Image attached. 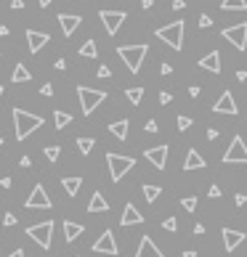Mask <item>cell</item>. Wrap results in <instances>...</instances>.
Segmentation results:
<instances>
[{"label": "cell", "mask_w": 247, "mask_h": 257, "mask_svg": "<svg viewBox=\"0 0 247 257\" xmlns=\"http://www.w3.org/2000/svg\"><path fill=\"white\" fill-rule=\"evenodd\" d=\"M46 125L40 114H32V111H24V109H14V127H16V141H27L35 130Z\"/></svg>", "instance_id": "1"}, {"label": "cell", "mask_w": 247, "mask_h": 257, "mask_svg": "<svg viewBox=\"0 0 247 257\" xmlns=\"http://www.w3.org/2000/svg\"><path fill=\"white\" fill-rule=\"evenodd\" d=\"M117 53H120V59L125 61L128 69H131L133 75H138L144 59H147V53H149V45H144V43H138V45H122V48H117Z\"/></svg>", "instance_id": "2"}, {"label": "cell", "mask_w": 247, "mask_h": 257, "mask_svg": "<svg viewBox=\"0 0 247 257\" xmlns=\"http://www.w3.org/2000/svg\"><path fill=\"white\" fill-rule=\"evenodd\" d=\"M106 165H109V175H112V181L120 183L122 178H125L128 172L133 170V167H136V159H133V156H122V154L109 151V154H106Z\"/></svg>", "instance_id": "3"}, {"label": "cell", "mask_w": 247, "mask_h": 257, "mask_svg": "<svg viewBox=\"0 0 247 257\" xmlns=\"http://www.w3.org/2000/svg\"><path fill=\"white\" fill-rule=\"evenodd\" d=\"M77 96H80L82 114H93V111L106 101V91H93V88H85V85L77 88Z\"/></svg>", "instance_id": "4"}, {"label": "cell", "mask_w": 247, "mask_h": 257, "mask_svg": "<svg viewBox=\"0 0 247 257\" xmlns=\"http://www.w3.org/2000/svg\"><path fill=\"white\" fill-rule=\"evenodd\" d=\"M183 30H186L183 21H173V24H167V27H160V30H157V37L165 40L173 51H181L183 48Z\"/></svg>", "instance_id": "5"}, {"label": "cell", "mask_w": 247, "mask_h": 257, "mask_svg": "<svg viewBox=\"0 0 247 257\" xmlns=\"http://www.w3.org/2000/svg\"><path fill=\"white\" fill-rule=\"evenodd\" d=\"M27 236L35 239L37 247L50 249V239H53V220H46V223H37V226H30V228H27Z\"/></svg>", "instance_id": "6"}, {"label": "cell", "mask_w": 247, "mask_h": 257, "mask_svg": "<svg viewBox=\"0 0 247 257\" xmlns=\"http://www.w3.org/2000/svg\"><path fill=\"white\" fill-rule=\"evenodd\" d=\"M223 162H226V165H247V146H245L242 136L231 138L226 154H223Z\"/></svg>", "instance_id": "7"}, {"label": "cell", "mask_w": 247, "mask_h": 257, "mask_svg": "<svg viewBox=\"0 0 247 257\" xmlns=\"http://www.w3.org/2000/svg\"><path fill=\"white\" fill-rule=\"evenodd\" d=\"M221 35L226 37V40L231 43L237 51H245V48H247V21H242V24H234V27H226Z\"/></svg>", "instance_id": "8"}, {"label": "cell", "mask_w": 247, "mask_h": 257, "mask_svg": "<svg viewBox=\"0 0 247 257\" xmlns=\"http://www.w3.org/2000/svg\"><path fill=\"white\" fill-rule=\"evenodd\" d=\"M101 24L106 27V32H109L112 37L117 35V32H120V27L125 24V19H128V14L125 11H101Z\"/></svg>", "instance_id": "9"}, {"label": "cell", "mask_w": 247, "mask_h": 257, "mask_svg": "<svg viewBox=\"0 0 247 257\" xmlns=\"http://www.w3.org/2000/svg\"><path fill=\"white\" fill-rule=\"evenodd\" d=\"M50 204H53V202H50V197L46 194V188H43L40 183L32 188V194L27 197V202H24L27 210H50Z\"/></svg>", "instance_id": "10"}, {"label": "cell", "mask_w": 247, "mask_h": 257, "mask_svg": "<svg viewBox=\"0 0 247 257\" xmlns=\"http://www.w3.org/2000/svg\"><path fill=\"white\" fill-rule=\"evenodd\" d=\"M91 249H93L96 255H112V257L120 252V249H117V242H115V233H112V231H104V233H101L96 242H93Z\"/></svg>", "instance_id": "11"}, {"label": "cell", "mask_w": 247, "mask_h": 257, "mask_svg": "<svg viewBox=\"0 0 247 257\" xmlns=\"http://www.w3.org/2000/svg\"><path fill=\"white\" fill-rule=\"evenodd\" d=\"M50 43V35L48 32H40V30H27V45H30V53H40Z\"/></svg>", "instance_id": "12"}, {"label": "cell", "mask_w": 247, "mask_h": 257, "mask_svg": "<svg viewBox=\"0 0 247 257\" xmlns=\"http://www.w3.org/2000/svg\"><path fill=\"white\" fill-rule=\"evenodd\" d=\"M213 111H215V114H237V101H234L231 91H223L221 93V98L215 101Z\"/></svg>", "instance_id": "13"}, {"label": "cell", "mask_w": 247, "mask_h": 257, "mask_svg": "<svg viewBox=\"0 0 247 257\" xmlns=\"http://www.w3.org/2000/svg\"><path fill=\"white\" fill-rule=\"evenodd\" d=\"M59 24H61V32H64V37H72L77 30H80V24H82V19L77 14H61L59 16Z\"/></svg>", "instance_id": "14"}, {"label": "cell", "mask_w": 247, "mask_h": 257, "mask_svg": "<svg viewBox=\"0 0 247 257\" xmlns=\"http://www.w3.org/2000/svg\"><path fill=\"white\" fill-rule=\"evenodd\" d=\"M144 156H147V159L157 167V170H165V165H167V146L147 149V151H144Z\"/></svg>", "instance_id": "15"}, {"label": "cell", "mask_w": 247, "mask_h": 257, "mask_svg": "<svg viewBox=\"0 0 247 257\" xmlns=\"http://www.w3.org/2000/svg\"><path fill=\"white\" fill-rule=\"evenodd\" d=\"M223 247H226V252H234V249L239 247V244L245 242V233L242 231H231V228H223Z\"/></svg>", "instance_id": "16"}, {"label": "cell", "mask_w": 247, "mask_h": 257, "mask_svg": "<svg viewBox=\"0 0 247 257\" xmlns=\"http://www.w3.org/2000/svg\"><path fill=\"white\" fill-rule=\"evenodd\" d=\"M120 223H122V226H141V223H144V215L136 210V204H125Z\"/></svg>", "instance_id": "17"}, {"label": "cell", "mask_w": 247, "mask_h": 257, "mask_svg": "<svg viewBox=\"0 0 247 257\" xmlns=\"http://www.w3.org/2000/svg\"><path fill=\"white\" fill-rule=\"evenodd\" d=\"M136 257H165L160 252V247H157L154 242H151V236H144L141 239V244H138V252Z\"/></svg>", "instance_id": "18"}, {"label": "cell", "mask_w": 247, "mask_h": 257, "mask_svg": "<svg viewBox=\"0 0 247 257\" xmlns=\"http://www.w3.org/2000/svg\"><path fill=\"white\" fill-rule=\"evenodd\" d=\"M207 162L202 159V154L197 151V149H189V154H186V159H183V170H202Z\"/></svg>", "instance_id": "19"}, {"label": "cell", "mask_w": 247, "mask_h": 257, "mask_svg": "<svg viewBox=\"0 0 247 257\" xmlns=\"http://www.w3.org/2000/svg\"><path fill=\"white\" fill-rule=\"evenodd\" d=\"M199 66H202V69H207V72H213V75H218V72H221V53L213 51L210 56L199 59Z\"/></svg>", "instance_id": "20"}, {"label": "cell", "mask_w": 247, "mask_h": 257, "mask_svg": "<svg viewBox=\"0 0 247 257\" xmlns=\"http://www.w3.org/2000/svg\"><path fill=\"white\" fill-rule=\"evenodd\" d=\"M82 231H85V228H82L80 226V223H72V220H66L64 223V239H66V242H77V239H80L82 236Z\"/></svg>", "instance_id": "21"}, {"label": "cell", "mask_w": 247, "mask_h": 257, "mask_svg": "<svg viewBox=\"0 0 247 257\" xmlns=\"http://www.w3.org/2000/svg\"><path fill=\"white\" fill-rule=\"evenodd\" d=\"M109 210V202L104 199V194L101 191H93L91 202H88V212H106Z\"/></svg>", "instance_id": "22"}, {"label": "cell", "mask_w": 247, "mask_h": 257, "mask_svg": "<svg viewBox=\"0 0 247 257\" xmlns=\"http://www.w3.org/2000/svg\"><path fill=\"white\" fill-rule=\"evenodd\" d=\"M128 127H131V122H128V120H117V122H112V125H109V133L117 138V141H125V138H128Z\"/></svg>", "instance_id": "23"}, {"label": "cell", "mask_w": 247, "mask_h": 257, "mask_svg": "<svg viewBox=\"0 0 247 257\" xmlns=\"http://www.w3.org/2000/svg\"><path fill=\"white\" fill-rule=\"evenodd\" d=\"M61 186H64V191L69 194L72 199H75V197H77V191H80V186H82V178H80V175L64 178V181H61Z\"/></svg>", "instance_id": "24"}, {"label": "cell", "mask_w": 247, "mask_h": 257, "mask_svg": "<svg viewBox=\"0 0 247 257\" xmlns=\"http://www.w3.org/2000/svg\"><path fill=\"white\" fill-rule=\"evenodd\" d=\"M30 80H32L30 69H27L24 64H16L14 66V75H11V82H30Z\"/></svg>", "instance_id": "25"}, {"label": "cell", "mask_w": 247, "mask_h": 257, "mask_svg": "<svg viewBox=\"0 0 247 257\" xmlns=\"http://www.w3.org/2000/svg\"><path fill=\"white\" fill-rule=\"evenodd\" d=\"M69 122H72L69 111H53V127H56V130H64Z\"/></svg>", "instance_id": "26"}, {"label": "cell", "mask_w": 247, "mask_h": 257, "mask_svg": "<svg viewBox=\"0 0 247 257\" xmlns=\"http://www.w3.org/2000/svg\"><path fill=\"white\" fill-rule=\"evenodd\" d=\"M80 56H82V59H96V56H99V45H96V40H85V43H82Z\"/></svg>", "instance_id": "27"}, {"label": "cell", "mask_w": 247, "mask_h": 257, "mask_svg": "<svg viewBox=\"0 0 247 257\" xmlns=\"http://www.w3.org/2000/svg\"><path fill=\"white\" fill-rule=\"evenodd\" d=\"M125 96H128V101H131L133 106H138L144 101V88H128Z\"/></svg>", "instance_id": "28"}, {"label": "cell", "mask_w": 247, "mask_h": 257, "mask_svg": "<svg viewBox=\"0 0 247 257\" xmlns=\"http://www.w3.org/2000/svg\"><path fill=\"white\" fill-rule=\"evenodd\" d=\"M221 8L223 11H245L247 8V0H223Z\"/></svg>", "instance_id": "29"}, {"label": "cell", "mask_w": 247, "mask_h": 257, "mask_svg": "<svg viewBox=\"0 0 247 257\" xmlns=\"http://www.w3.org/2000/svg\"><path fill=\"white\" fill-rule=\"evenodd\" d=\"M160 194H162V188H160V186H144V199H147L149 204H154Z\"/></svg>", "instance_id": "30"}, {"label": "cell", "mask_w": 247, "mask_h": 257, "mask_svg": "<svg viewBox=\"0 0 247 257\" xmlns=\"http://www.w3.org/2000/svg\"><path fill=\"white\" fill-rule=\"evenodd\" d=\"M93 146H96V141L93 138H77V149H80V154H91L93 151Z\"/></svg>", "instance_id": "31"}, {"label": "cell", "mask_w": 247, "mask_h": 257, "mask_svg": "<svg viewBox=\"0 0 247 257\" xmlns=\"http://www.w3.org/2000/svg\"><path fill=\"white\" fill-rule=\"evenodd\" d=\"M181 207L186 212H194V210H197V197H183L181 199Z\"/></svg>", "instance_id": "32"}, {"label": "cell", "mask_w": 247, "mask_h": 257, "mask_svg": "<svg viewBox=\"0 0 247 257\" xmlns=\"http://www.w3.org/2000/svg\"><path fill=\"white\" fill-rule=\"evenodd\" d=\"M59 154H61V146H46V159L48 162H56Z\"/></svg>", "instance_id": "33"}, {"label": "cell", "mask_w": 247, "mask_h": 257, "mask_svg": "<svg viewBox=\"0 0 247 257\" xmlns=\"http://www.w3.org/2000/svg\"><path fill=\"white\" fill-rule=\"evenodd\" d=\"M192 125H194V122H192V117H183V114L178 117V130H181V133H183V130H189Z\"/></svg>", "instance_id": "34"}, {"label": "cell", "mask_w": 247, "mask_h": 257, "mask_svg": "<svg viewBox=\"0 0 247 257\" xmlns=\"http://www.w3.org/2000/svg\"><path fill=\"white\" fill-rule=\"evenodd\" d=\"M162 228L165 231H178V220L176 217H167V220H162Z\"/></svg>", "instance_id": "35"}, {"label": "cell", "mask_w": 247, "mask_h": 257, "mask_svg": "<svg viewBox=\"0 0 247 257\" xmlns=\"http://www.w3.org/2000/svg\"><path fill=\"white\" fill-rule=\"evenodd\" d=\"M96 75L101 77V80H106V77H112V69H109V66H106V64H101L99 69H96Z\"/></svg>", "instance_id": "36"}, {"label": "cell", "mask_w": 247, "mask_h": 257, "mask_svg": "<svg viewBox=\"0 0 247 257\" xmlns=\"http://www.w3.org/2000/svg\"><path fill=\"white\" fill-rule=\"evenodd\" d=\"M3 226H5V228L16 226V215H11V212H5V215H3Z\"/></svg>", "instance_id": "37"}, {"label": "cell", "mask_w": 247, "mask_h": 257, "mask_svg": "<svg viewBox=\"0 0 247 257\" xmlns=\"http://www.w3.org/2000/svg\"><path fill=\"white\" fill-rule=\"evenodd\" d=\"M40 93H43V96H46V98H50V96H53L56 91H53V85H50V82H46V85L40 88Z\"/></svg>", "instance_id": "38"}, {"label": "cell", "mask_w": 247, "mask_h": 257, "mask_svg": "<svg viewBox=\"0 0 247 257\" xmlns=\"http://www.w3.org/2000/svg\"><path fill=\"white\" fill-rule=\"evenodd\" d=\"M144 130H147V133H157V130H160V125H157V120H149Z\"/></svg>", "instance_id": "39"}, {"label": "cell", "mask_w": 247, "mask_h": 257, "mask_svg": "<svg viewBox=\"0 0 247 257\" xmlns=\"http://www.w3.org/2000/svg\"><path fill=\"white\" fill-rule=\"evenodd\" d=\"M210 24H213V19H210L207 14H202V16H199V27L205 30V27H210Z\"/></svg>", "instance_id": "40"}, {"label": "cell", "mask_w": 247, "mask_h": 257, "mask_svg": "<svg viewBox=\"0 0 247 257\" xmlns=\"http://www.w3.org/2000/svg\"><path fill=\"white\" fill-rule=\"evenodd\" d=\"M170 101H173V96H170L167 91H162V93H160V104H170Z\"/></svg>", "instance_id": "41"}, {"label": "cell", "mask_w": 247, "mask_h": 257, "mask_svg": "<svg viewBox=\"0 0 247 257\" xmlns=\"http://www.w3.org/2000/svg\"><path fill=\"white\" fill-rule=\"evenodd\" d=\"M215 138H218V130L215 127H207V141H215Z\"/></svg>", "instance_id": "42"}, {"label": "cell", "mask_w": 247, "mask_h": 257, "mask_svg": "<svg viewBox=\"0 0 247 257\" xmlns=\"http://www.w3.org/2000/svg\"><path fill=\"white\" fill-rule=\"evenodd\" d=\"M11 8H14V11H21V8H24V0H11Z\"/></svg>", "instance_id": "43"}, {"label": "cell", "mask_w": 247, "mask_h": 257, "mask_svg": "<svg viewBox=\"0 0 247 257\" xmlns=\"http://www.w3.org/2000/svg\"><path fill=\"white\" fill-rule=\"evenodd\" d=\"M53 66H56L59 72H64V69H66V61H64V59H56V64H53Z\"/></svg>", "instance_id": "44"}, {"label": "cell", "mask_w": 247, "mask_h": 257, "mask_svg": "<svg viewBox=\"0 0 247 257\" xmlns=\"http://www.w3.org/2000/svg\"><path fill=\"white\" fill-rule=\"evenodd\" d=\"M218 197H221V188H218V186H210V199H218Z\"/></svg>", "instance_id": "45"}, {"label": "cell", "mask_w": 247, "mask_h": 257, "mask_svg": "<svg viewBox=\"0 0 247 257\" xmlns=\"http://www.w3.org/2000/svg\"><path fill=\"white\" fill-rule=\"evenodd\" d=\"M173 8L181 11V8H186V3H183V0H173Z\"/></svg>", "instance_id": "46"}, {"label": "cell", "mask_w": 247, "mask_h": 257, "mask_svg": "<svg viewBox=\"0 0 247 257\" xmlns=\"http://www.w3.org/2000/svg\"><path fill=\"white\" fill-rule=\"evenodd\" d=\"M160 72H162V75H170L173 66H170V64H162V66H160Z\"/></svg>", "instance_id": "47"}, {"label": "cell", "mask_w": 247, "mask_h": 257, "mask_svg": "<svg viewBox=\"0 0 247 257\" xmlns=\"http://www.w3.org/2000/svg\"><path fill=\"white\" fill-rule=\"evenodd\" d=\"M189 96L197 98V96H199V88H197V85H192V88H189Z\"/></svg>", "instance_id": "48"}, {"label": "cell", "mask_w": 247, "mask_h": 257, "mask_svg": "<svg viewBox=\"0 0 247 257\" xmlns=\"http://www.w3.org/2000/svg\"><path fill=\"white\" fill-rule=\"evenodd\" d=\"M19 165H21V167H32V159H30V156H21Z\"/></svg>", "instance_id": "49"}, {"label": "cell", "mask_w": 247, "mask_h": 257, "mask_svg": "<svg viewBox=\"0 0 247 257\" xmlns=\"http://www.w3.org/2000/svg\"><path fill=\"white\" fill-rule=\"evenodd\" d=\"M151 5H154V0H141V8H144V11H149Z\"/></svg>", "instance_id": "50"}, {"label": "cell", "mask_w": 247, "mask_h": 257, "mask_svg": "<svg viewBox=\"0 0 247 257\" xmlns=\"http://www.w3.org/2000/svg\"><path fill=\"white\" fill-rule=\"evenodd\" d=\"M194 233H197V236H202V233H205V226H202V223H197V226H194Z\"/></svg>", "instance_id": "51"}, {"label": "cell", "mask_w": 247, "mask_h": 257, "mask_svg": "<svg viewBox=\"0 0 247 257\" xmlns=\"http://www.w3.org/2000/svg\"><path fill=\"white\" fill-rule=\"evenodd\" d=\"M237 80H239V82H245V80H247V72H245V69H239V72H237Z\"/></svg>", "instance_id": "52"}, {"label": "cell", "mask_w": 247, "mask_h": 257, "mask_svg": "<svg viewBox=\"0 0 247 257\" xmlns=\"http://www.w3.org/2000/svg\"><path fill=\"white\" fill-rule=\"evenodd\" d=\"M5 257H24V249H14V252L5 255Z\"/></svg>", "instance_id": "53"}, {"label": "cell", "mask_w": 247, "mask_h": 257, "mask_svg": "<svg viewBox=\"0 0 247 257\" xmlns=\"http://www.w3.org/2000/svg\"><path fill=\"white\" fill-rule=\"evenodd\" d=\"M247 202V197H245V194H237V207H242Z\"/></svg>", "instance_id": "54"}, {"label": "cell", "mask_w": 247, "mask_h": 257, "mask_svg": "<svg viewBox=\"0 0 247 257\" xmlns=\"http://www.w3.org/2000/svg\"><path fill=\"white\" fill-rule=\"evenodd\" d=\"M11 35V27H0V37H8Z\"/></svg>", "instance_id": "55"}, {"label": "cell", "mask_w": 247, "mask_h": 257, "mask_svg": "<svg viewBox=\"0 0 247 257\" xmlns=\"http://www.w3.org/2000/svg\"><path fill=\"white\" fill-rule=\"evenodd\" d=\"M183 257H197V252H194V249H186V252H183Z\"/></svg>", "instance_id": "56"}, {"label": "cell", "mask_w": 247, "mask_h": 257, "mask_svg": "<svg viewBox=\"0 0 247 257\" xmlns=\"http://www.w3.org/2000/svg\"><path fill=\"white\" fill-rule=\"evenodd\" d=\"M37 3H40V8H48V5H50V0H37Z\"/></svg>", "instance_id": "57"}, {"label": "cell", "mask_w": 247, "mask_h": 257, "mask_svg": "<svg viewBox=\"0 0 247 257\" xmlns=\"http://www.w3.org/2000/svg\"><path fill=\"white\" fill-rule=\"evenodd\" d=\"M0 96H3V85H0Z\"/></svg>", "instance_id": "58"}, {"label": "cell", "mask_w": 247, "mask_h": 257, "mask_svg": "<svg viewBox=\"0 0 247 257\" xmlns=\"http://www.w3.org/2000/svg\"><path fill=\"white\" fill-rule=\"evenodd\" d=\"M0 146H3V138H0Z\"/></svg>", "instance_id": "59"}]
</instances>
